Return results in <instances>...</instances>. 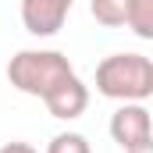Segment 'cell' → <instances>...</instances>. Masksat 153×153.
Masks as SVG:
<instances>
[{
  "mask_svg": "<svg viewBox=\"0 0 153 153\" xmlns=\"http://www.w3.org/2000/svg\"><path fill=\"white\" fill-rule=\"evenodd\" d=\"M7 82L18 93L43 100L57 121H75L89 107V85L61 50H18L7 61Z\"/></svg>",
  "mask_w": 153,
  "mask_h": 153,
  "instance_id": "6da1fadb",
  "label": "cell"
},
{
  "mask_svg": "<svg viewBox=\"0 0 153 153\" xmlns=\"http://www.w3.org/2000/svg\"><path fill=\"white\" fill-rule=\"evenodd\" d=\"M96 93L117 103H146L153 96V61L139 50L103 57L96 64Z\"/></svg>",
  "mask_w": 153,
  "mask_h": 153,
  "instance_id": "7a4b0ae2",
  "label": "cell"
},
{
  "mask_svg": "<svg viewBox=\"0 0 153 153\" xmlns=\"http://www.w3.org/2000/svg\"><path fill=\"white\" fill-rule=\"evenodd\" d=\"M75 0H22V25L36 39L57 36L71 14Z\"/></svg>",
  "mask_w": 153,
  "mask_h": 153,
  "instance_id": "3957f363",
  "label": "cell"
},
{
  "mask_svg": "<svg viewBox=\"0 0 153 153\" xmlns=\"http://www.w3.org/2000/svg\"><path fill=\"white\" fill-rule=\"evenodd\" d=\"M111 139L121 150H132L139 143H153V121L146 103H121L111 114Z\"/></svg>",
  "mask_w": 153,
  "mask_h": 153,
  "instance_id": "277c9868",
  "label": "cell"
},
{
  "mask_svg": "<svg viewBox=\"0 0 153 153\" xmlns=\"http://www.w3.org/2000/svg\"><path fill=\"white\" fill-rule=\"evenodd\" d=\"M89 14H93L96 25H103V29H125L128 0H89Z\"/></svg>",
  "mask_w": 153,
  "mask_h": 153,
  "instance_id": "5b68a950",
  "label": "cell"
},
{
  "mask_svg": "<svg viewBox=\"0 0 153 153\" xmlns=\"http://www.w3.org/2000/svg\"><path fill=\"white\" fill-rule=\"evenodd\" d=\"M125 25L139 39H153V0H128Z\"/></svg>",
  "mask_w": 153,
  "mask_h": 153,
  "instance_id": "8992f818",
  "label": "cell"
},
{
  "mask_svg": "<svg viewBox=\"0 0 153 153\" xmlns=\"http://www.w3.org/2000/svg\"><path fill=\"white\" fill-rule=\"evenodd\" d=\"M46 153H93V146L82 132H57L46 143Z\"/></svg>",
  "mask_w": 153,
  "mask_h": 153,
  "instance_id": "52a82bcc",
  "label": "cell"
},
{
  "mask_svg": "<svg viewBox=\"0 0 153 153\" xmlns=\"http://www.w3.org/2000/svg\"><path fill=\"white\" fill-rule=\"evenodd\" d=\"M0 153H39L36 146H29V143H4Z\"/></svg>",
  "mask_w": 153,
  "mask_h": 153,
  "instance_id": "ba28073f",
  "label": "cell"
},
{
  "mask_svg": "<svg viewBox=\"0 0 153 153\" xmlns=\"http://www.w3.org/2000/svg\"><path fill=\"white\" fill-rule=\"evenodd\" d=\"M125 153H153V143H139V146H132V150H125Z\"/></svg>",
  "mask_w": 153,
  "mask_h": 153,
  "instance_id": "9c48e42d",
  "label": "cell"
}]
</instances>
